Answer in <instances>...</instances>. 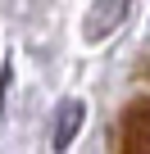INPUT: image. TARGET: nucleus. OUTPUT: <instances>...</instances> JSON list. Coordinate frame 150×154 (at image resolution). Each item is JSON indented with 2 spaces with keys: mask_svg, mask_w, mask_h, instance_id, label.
I'll list each match as a JSON object with an SVG mask.
<instances>
[{
  "mask_svg": "<svg viewBox=\"0 0 150 154\" xmlns=\"http://www.w3.org/2000/svg\"><path fill=\"white\" fill-rule=\"evenodd\" d=\"M118 145L132 154H150V100H132L118 127Z\"/></svg>",
  "mask_w": 150,
  "mask_h": 154,
  "instance_id": "f257e3e1",
  "label": "nucleus"
},
{
  "mask_svg": "<svg viewBox=\"0 0 150 154\" xmlns=\"http://www.w3.org/2000/svg\"><path fill=\"white\" fill-rule=\"evenodd\" d=\"M127 14V0H96L87 14V41H105Z\"/></svg>",
  "mask_w": 150,
  "mask_h": 154,
  "instance_id": "f03ea898",
  "label": "nucleus"
},
{
  "mask_svg": "<svg viewBox=\"0 0 150 154\" xmlns=\"http://www.w3.org/2000/svg\"><path fill=\"white\" fill-rule=\"evenodd\" d=\"M82 118H87V109H82V100H64L59 104V113H55V149H68L73 145V136H78V127H82Z\"/></svg>",
  "mask_w": 150,
  "mask_h": 154,
  "instance_id": "7ed1b4c3",
  "label": "nucleus"
}]
</instances>
